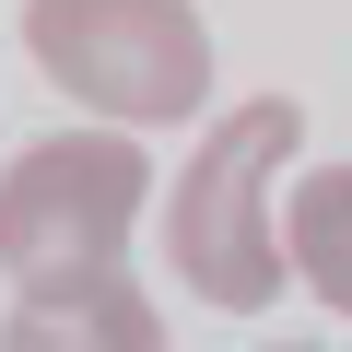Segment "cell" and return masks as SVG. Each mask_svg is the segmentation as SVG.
Here are the masks:
<instances>
[{
	"instance_id": "1",
	"label": "cell",
	"mask_w": 352,
	"mask_h": 352,
	"mask_svg": "<svg viewBox=\"0 0 352 352\" xmlns=\"http://www.w3.org/2000/svg\"><path fill=\"white\" fill-rule=\"evenodd\" d=\"M305 164V118L294 94H247L200 129V153L164 188V258L200 305L258 317L294 270H282V176Z\"/></svg>"
},
{
	"instance_id": "2",
	"label": "cell",
	"mask_w": 352,
	"mask_h": 352,
	"mask_svg": "<svg viewBox=\"0 0 352 352\" xmlns=\"http://www.w3.org/2000/svg\"><path fill=\"white\" fill-rule=\"evenodd\" d=\"M24 59L129 141L212 118V24L188 0H24Z\"/></svg>"
},
{
	"instance_id": "3",
	"label": "cell",
	"mask_w": 352,
	"mask_h": 352,
	"mask_svg": "<svg viewBox=\"0 0 352 352\" xmlns=\"http://www.w3.org/2000/svg\"><path fill=\"white\" fill-rule=\"evenodd\" d=\"M141 200H153V164H141L129 129L24 141L12 164H0V282L12 294H59V282L118 270Z\"/></svg>"
},
{
	"instance_id": "4",
	"label": "cell",
	"mask_w": 352,
	"mask_h": 352,
	"mask_svg": "<svg viewBox=\"0 0 352 352\" xmlns=\"http://www.w3.org/2000/svg\"><path fill=\"white\" fill-rule=\"evenodd\" d=\"M0 352H164V317L129 270H94V282H59V294H12Z\"/></svg>"
},
{
	"instance_id": "5",
	"label": "cell",
	"mask_w": 352,
	"mask_h": 352,
	"mask_svg": "<svg viewBox=\"0 0 352 352\" xmlns=\"http://www.w3.org/2000/svg\"><path fill=\"white\" fill-rule=\"evenodd\" d=\"M282 270L352 317V164H294L282 176Z\"/></svg>"
},
{
	"instance_id": "6",
	"label": "cell",
	"mask_w": 352,
	"mask_h": 352,
	"mask_svg": "<svg viewBox=\"0 0 352 352\" xmlns=\"http://www.w3.org/2000/svg\"><path fill=\"white\" fill-rule=\"evenodd\" d=\"M270 352H317V340H270Z\"/></svg>"
}]
</instances>
